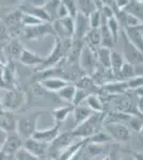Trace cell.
Wrapping results in <instances>:
<instances>
[{
  "label": "cell",
  "instance_id": "1",
  "mask_svg": "<svg viewBox=\"0 0 143 160\" xmlns=\"http://www.w3.org/2000/svg\"><path fill=\"white\" fill-rule=\"evenodd\" d=\"M106 117V112L103 113H93L85 122L80 124L79 126H76L72 130V133L75 138L88 139L96 132L101 130V127L104 126V120Z\"/></svg>",
  "mask_w": 143,
  "mask_h": 160
},
{
  "label": "cell",
  "instance_id": "2",
  "mask_svg": "<svg viewBox=\"0 0 143 160\" xmlns=\"http://www.w3.org/2000/svg\"><path fill=\"white\" fill-rule=\"evenodd\" d=\"M47 111H34L29 114L22 117L17 120L16 123V133L20 137L23 141L32 138L33 133L38 130V122L41 115L45 114Z\"/></svg>",
  "mask_w": 143,
  "mask_h": 160
},
{
  "label": "cell",
  "instance_id": "3",
  "mask_svg": "<svg viewBox=\"0 0 143 160\" xmlns=\"http://www.w3.org/2000/svg\"><path fill=\"white\" fill-rule=\"evenodd\" d=\"M26 100H27V94L18 88L4 90V92L1 94V109L14 112L24 106Z\"/></svg>",
  "mask_w": 143,
  "mask_h": 160
},
{
  "label": "cell",
  "instance_id": "4",
  "mask_svg": "<svg viewBox=\"0 0 143 160\" xmlns=\"http://www.w3.org/2000/svg\"><path fill=\"white\" fill-rule=\"evenodd\" d=\"M22 18H23V12L20 11L19 8H17L16 10H13L12 12L6 13V14L0 17V19L7 26L12 38H16L18 34H22L23 29H24Z\"/></svg>",
  "mask_w": 143,
  "mask_h": 160
},
{
  "label": "cell",
  "instance_id": "5",
  "mask_svg": "<svg viewBox=\"0 0 143 160\" xmlns=\"http://www.w3.org/2000/svg\"><path fill=\"white\" fill-rule=\"evenodd\" d=\"M74 139H75V137L73 136L72 130L59 133V136L49 144L47 156L57 160L58 156L64 151V149L67 148L71 144L74 143V142H73Z\"/></svg>",
  "mask_w": 143,
  "mask_h": 160
},
{
  "label": "cell",
  "instance_id": "6",
  "mask_svg": "<svg viewBox=\"0 0 143 160\" xmlns=\"http://www.w3.org/2000/svg\"><path fill=\"white\" fill-rule=\"evenodd\" d=\"M22 35L28 41H40L48 35H54L56 38V33H54L51 22H43V24L34 26V27L24 28Z\"/></svg>",
  "mask_w": 143,
  "mask_h": 160
},
{
  "label": "cell",
  "instance_id": "7",
  "mask_svg": "<svg viewBox=\"0 0 143 160\" xmlns=\"http://www.w3.org/2000/svg\"><path fill=\"white\" fill-rule=\"evenodd\" d=\"M56 33V38L60 40H72L75 34V19L67 16L61 19H56L51 22Z\"/></svg>",
  "mask_w": 143,
  "mask_h": 160
},
{
  "label": "cell",
  "instance_id": "8",
  "mask_svg": "<svg viewBox=\"0 0 143 160\" xmlns=\"http://www.w3.org/2000/svg\"><path fill=\"white\" fill-rule=\"evenodd\" d=\"M123 37V58H125V62L136 66L143 64V52L137 49L126 38L124 32L122 33Z\"/></svg>",
  "mask_w": 143,
  "mask_h": 160
},
{
  "label": "cell",
  "instance_id": "9",
  "mask_svg": "<svg viewBox=\"0 0 143 160\" xmlns=\"http://www.w3.org/2000/svg\"><path fill=\"white\" fill-rule=\"evenodd\" d=\"M104 128H105L106 132L112 138L113 141H118V142L127 141L131 137L130 129H129L128 126H126L125 124H121V123L105 124Z\"/></svg>",
  "mask_w": 143,
  "mask_h": 160
},
{
  "label": "cell",
  "instance_id": "10",
  "mask_svg": "<svg viewBox=\"0 0 143 160\" xmlns=\"http://www.w3.org/2000/svg\"><path fill=\"white\" fill-rule=\"evenodd\" d=\"M79 60L80 68L84 72H87L88 74L93 75L96 72V69H97V60H96L95 52L91 50L85 44L81 50V53H80Z\"/></svg>",
  "mask_w": 143,
  "mask_h": 160
},
{
  "label": "cell",
  "instance_id": "11",
  "mask_svg": "<svg viewBox=\"0 0 143 160\" xmlns=\"http://www.w3.org/2000/svg\"><path fill=\"white\" fill-rule=\"evenodd\" d=\"M23 143L24 141L20 139V137L16 132H9L3 145H2L1 151L13 159L17 152L23 148Z\"/></svg>",
  "mask_w": 143,
  "mask_h": 160
},
{
  "label": "cell",
  "instance_id": "12",
  "mask_svg": "<svg viewBox=\"0 0 143 160\" xmlns=\"http://www.w3.org/2000/svg\"><path fill=\"white\" fill-rule=\"evenodd\" d=\"M22 4H19V9L24 14H29L36 17L44 22H51L50 16L47 14V12L44 10L43 7H36L33 6L30 1H22Z\"/></svg>",
  "mask_w": 143,
  "mask_h": 160
},
{
  "label": "cell",
  "instance_id": "13",
  "mask_svg": "<svg viewBox=\"0 0 143 160\" xmlns=\"http://www.w3.org/2000/svg\"><path fill=\"white\" fill-rule=\"evenodd\" d=\"M23 148H24L27 152H29L30 154L34 155V156H36L38 158L42 159L44 157L47 156L49 144L43 143V142L34 140L33 138H30V139H27V140L24 141Z\"/></svg>",
  "mask_w": 143,
  "mask_h": 160
},
{
  "label": "cell",
  "instance_id": "14",
  "mask_svg": "<svg viewBox=\"0 0 143 160\" xmlns=\"http://www.w3.org/2000/svg\"><path fill=\"white\" fill-rule=\"evenodd\" d=\"M60 127H61V124L54 123L51 127L46 128V129H42V130L38 129L34 133H33L32 138L34 139V140L43 142V143L50 144L51 142L59 136Z\"/></svg>",
  "mask_w": 143,
  "mask_h": 160
},
{
  "label": "cell",
  "instance_id": "15",
  "mask_svg": "<svg viewBox=\"0 0 143 160\" xmlns=\"http://www.w3.org/2000/svg\"><path fill=\"white\" fill-rule=\"evenodd\" d=\"M44 59L45 57H42L38 53L34 52V51L27 49V48H24L19 56V61L23 65L25 66H36V68H40L41 65L43 64Z\"/></svg>",
  "mask_w": 143,
  "mask_h": 160
},
{
  "label": "cell",
  "instance_id": "16",
  "mask_svg": "<svg viewBox=\"0 0 143 160\" xmlns=\"http://www.w3.org/2000/svg\"><path fill=\"white\" fill-rule=\"evenodd\" d=\"M17 120L14 115V112L0 109V128L9 132H16Z\"/></svg>",
  "mask_w": 143,
  "mask_h": 160
},
{
  "label": "cell",
  "instance_id": "17",
  "mask_svg": "<svg viewBox=\"0 0 143 160\" xmlns=\"http://www.w3.org/2000/svg\"><path fill=\"white\" fill-rule=\"evenodd\" d=\"M38 83L43 87V89L47 92L51 93H58L60 90L63 89L64 87L69 84L66 80H64L61 77H48L43 80H41Z\"/></svg>",
  "mask_w": 143,
  "mask_h": 160
},
{
  "label": "cell",
  "instance_id": "18",
  "mask_svg": "<svg viewBox=\"0 0 143 160\" xmlns=\"http://www.w3.org/2000/svg\"><path fill=\"white\" fill-rule=\"evenodd\" d=\"M90 31L89 17L78 13L76 18H75V34L74 38L84 40L87 33Z\"/></svg>",
  "mask_w": 143,
  "mask_h": 160
},
{
  "label": "cell",
  "instance_id": "19",
  "mask_svg": "<svg viewBox=\"0 0 143 160\" xmlns=\"http://www.w3.org/2000/svg\"><path fill=\"white\" fill-rule=\"evenodd\" d=\"M124 34L127 40L130 42L137 49L143 52V34L139 26L132 28H124Z\"/></svg>",
  "mask_w": 143,
  "mask_h": 160
},
{
  "label": "cell",
  "instance_id": "20",
  "mask_svg": "<svg viewBox=\"0 0 143 160\" xmlns=\"http://www.w3.org/2000/svg\"><path fill=\"white\" fill-rule=\"evenodd\" d=\"M101 89L111 95H124L129 91L127 81H120V80L106 82Z\"/></svg>",
  "mask_w": 143,
  "mask_h": 160
},
{
  "label": "cell",
  "instance_id": "21",
  "mask_svg": "<svg viewBox=\"0 0 143 160\" xmlns=\"http://www.w3.org/2000/svg\"><path fill=\"white\" fill-rule=\"evenodd\" d=\"M4 47V56L9 57V60H13L14 58L19 59V56L22 53L23 49H24V46H23L22 42L18 40L17 38H13L10 40V42L6 44L3 46Z\"/></svg>",
  "mask_w": 143,
  "mask_h": 160
},
{
  "label": "cell",
  "instance_id": "22",
  "mask_svg": "<svg viewBox=\"0 0 143 160\" xmlns=\"http://www.w3.org/2000/svg\"><path fill=\"white\" fill-rule=\"evenodd\" d=\"M84 44L90 48L92 51H95L101 46V38H100V31L98 29H90L84 38Z\"/></svg>",
  "mask_w": 143,
  "mask_h": 160
},
{
  "label": "cell",
  "instance_id": "23",
  "mask_svg": "<svg viewBox=\"0 0 143 160\" xmlns=\"http://www.w3.org/2000/svg\"><path fill=\"white\" fill-rule=\"evenodd\" d=\"M87 144V139L79 141V142H75V143L71 144L67 148L64 149L61 154L58 156L57 160H69L76 155L78 152L81 151L84 148V146Z\"/></svg>",
  "mask_w": 143,
  "mask_h": 160
},
{
  "label": "cell",
  "instance_id": "24",
  "mask_svg": "<svg viewBox=\"0 0 143 160\" xmlns=\"http://www.w3.org/2000/svg\"><path fill=\"white\" fill-rule=\"evenodd\" d=\"M100 38H101L100 47H106V48L111 49V47H112L115 43H114L112 35H111L110 31H109L107 27V19L104 16H101V24L100 27Z\"/></svg>",
  "mask_w": 143,
  "mask_h": 160
},
{
  "label": "cell",
  "instance_id": "25",
  "mask_svg": "<svg viewBox=\"0 0 143 160\" xmlns=\"http://www.w3.org/2000/svg\"><path fill=\"white\" fill-rule=\"evenodd\" d=\"M93 111L90 110L87 106L80 105L77 106V107L74 108V111H73L72 114L74 115V122H75V127L76 126H79L80 124H82L84 122L89 118L91 115L93 114Z\"/></svg>",
  "mask_w": 143,
  "mask_h": 160
},
{
  "label": "cell",
  "instance_id": "26",
  "mask_svg": "<svg viewBox=\"0 0 143 160\" xmlns=\"http://www.w3.org/2000/svg\"><path fill=\"white\" fill-rule=\"evenodd\" d=\"M87 107L92 110L94 113H103L105 112V104L100 95L90 94L84 100Z\"/></svg>",
  "mask_w": 143,
  "mask_h": 160
},
{
  "label": "cell",
  "instance_id": "27",
  "mask_svg": "<svg viewBox=\"0 0 143 160\" xmlns=\"http://www.w3.org/2000/svg\"><path fill=\"white\" fill-rule=\"evenodd\" d=\"M97 63L100 64L101 68L105 71L110 72V59H111V49L106 47H100L95 51Z\"/></svg>",
  "mask_w": 143,
  "mask_h": 160
},
{
  "label": "cell",
  "instance_id": "28",
  "mask_svg": "<svg viewBox=\"0 0 143 160\" xmlns=\"http://www.w3.org/2000/svg\"><path fill=\"white\" fill-rule=\"evenodd\" d=\"M74 106L69 104L66 106H63V107H58L54 108V109L51 111V114H53V118L56 123L61 124L62 122L66 120L67 118L69 117V114H72L73 111H74Z\"/></svg>",
  "mask_w": 143,
  "mask_h": 160
},
{
  "label": "cell",
  "instance_id": "29",
  "mask_svg": "<svg viewBox=\"0 0 143 160\" xmlns=\"http://www.w3.org/2000/svg\"><path fill=\"white\" fill-rule=\"evenodd\" d=\"M123 10L143 22V1H137V0L128 1V4Z\"/></svg>",
  "mask_w": 143,
  "mask_h": 160
},
{
  "label": "cell",
  "instance_id": "30",
  "mask_svg": "<svg viewBox=\"0 0 143 160\" xmlns=\"http://www.w3.org/2000/svg\"><path fill=\"white\" fill-rule=\"evenodd\" d=\"M125 61H124L123 56L118 51L111 50V59H110V72L112 73L113 77L115 78V76L120 73L122 66L124 65Z\"/></svg>",
  "mask_w": 143,
  "mask_h": 160
},
{
  "label": "cell",
  "instance_id": "31",
  "mask_svg": "<svg viewBox=\"0 0 143 160\" xmlns=\"http://www.w3.org/2000/svg\"><path fill=\"white\" fill-rule=\"evenodd\" d=\"M76 90H77V88L75 84L69 83L67 86L64 87L63 89L60 90V91L57 93V95H58V97L61 100H64V102H66L72 105L73 100H74V97H75Z\"/></svg>",
  "mask_w": 143,
  "mask_h": 160
},
{
  "label": "cell",
  "instance_id": "32",
  "mask_svg": "<svg viewBox=\"0 0 143 160\" xmlns=\"http://www.w3.org/2000/svg\"><path fill=\"white\" fill-rule=\"evenodd\" d=\"M77 3V9L78 13L84 15V16L89 17L93 12H95L96 7L94 1H91V0H80V1H76Z\"/></svg>",
  "mask_w": 143,
  "mask_h": 160
},
{
  "label": "cell",
  "instance_id": "33",
  "mask_svg": "<svg viewBox=\"0 0 143 160\" xmlns=\"http://www.w3.org/2000/svg\"><path fill=\"white\" fill-rule=\"evenodd\" d=\"M134 77H136L134 65H131V64L125 62V63H124V65L122 66L120 73L116 75L114 79L120 80V81H127V80L134 78Z\"/></svg>",
  "mask_w": 143,
  "mask_h": 160
},
{
  "label": "cell",
  "instance_id": "34",
  "mask_svg": "<svg viewBox=\"0 0 143 160\" xmlns=\"http://www.w3.org/2000/svg\"><path fill=\"white\" fill-rule=\"evenodd\" d=\"M88 143H93V144H108L111 142H114L110 136L108 135L106 131H98L95 135L87 139Z\"/></svg>",
  "mask_w": 143,
  "mask_h": 160
},
{
  "label": "cell",
  "instance_id": "35",
  "mask_svg": "<svg viewBox=\"0 0 143 160\" xmlns=\"http://www.w3.org/2000/svg\"><path fill=\"white\" fill-rule=\"evenodd\" d=\"M107 27H108L109 31H110L111 35H112L114 43H116V42H118V40H119L120 32H121V30H120V28H121V27H120L118 20L114 18V16L111 17V18L107 19Z\"/></svg>",
  "mask_w": 143,
  "mask_h": 160
},
{
  "label": "cell",
  "instance_id": "36",
  "mask_svg": "<svg viewBox=\"0 0 143 160\" xmlns=\"http://www.w3.org/2000/svg\"><path fill=\"white\" fill-rule=\"evenodd\" d=\"M61 1H46L45 4H44V10L47 12V14L50 16L51 18V22L54 20H56V17H57V9H58L59 4Z\"/></svg>",
  "mask_w": 143,
  "mask_h": 160
},
{
  "label": "cell",
  "instance_id": "37",
  "mask_svg": "<svg viewBox=\"0 0 143 160\" xmlns=\"http://www.w3.org/2000/svg\"><path fill=\"white\" fill-rule=\"evenodd\" d=\"M22 22H23L24 28H27V27H34V26H38V25L43 24L44 22L40 20L38 18H36V17H34V16H32V15L24 14V13H23Z\"/></svg>",
  "mask_w": 143,
  "mask_h": 160
},
{
  "label": "cell",
  "instance_id": "38",
  "mask_svg": "<svg viewBox=\"0 0 143 160\" xmlns=\"http://www.w3.org/2000/svg\"><path fill=\"white\" fill-rule=\"evenodd\" d=\"M11 34H10L9 30H8L7 26L4 25V22L0 19V45L4 46L8 44L11 40Z\"/></svg>",
  "mask_w": 143,
  "mask_h": 160
},
{
  "label": "cell",
  "instance_id": "39",
  "mask_svg": "<svg viewBox=\"0 0 143 160\" xmlns=\"http://www.w3.org/2000/svg\"><path fill=\"white\" fill-rule=\"evenodd\" d=\"M90 95L89 92L84 91V90H81V89H77L76 90V93H75V97H74V100H73L72 105L74 107H77V106H80L82 105V102H84L85 98Z\"/></svg>",
  "mask_w": 143,
  "mask_h": 160
},
{
  "label": "cell",
  "instance_id": "40",
  "mask_svg": "<svg viewBox=\"0 0 143 160\" xmlns=\"http://www.w3.org/2000/svg\"><path fill=\"white\" fill-rule=\"evenodd\" d=\"M89 24H90V29H98L100 27L101 24V14L100 11L96 10L95 12H93L92 14L89 16Z\"/></svg>",
  "mask_w": 143,
  "mask_h": 160
},
{
  "label": "cell",
  "instance_id": "41",
  "mask_svg": "<svg viewBox=\"0 0 143 160\" xmlns=\"http://www.w3.org/2000/svg\"><path fill=\"white\" fill-rule=\"evenodd\" d=\"M15 160H41L40 158H38L34 155L30 154L29 152H27L24 148H22L19 151L17 152L15 155Z\"/></svg>",
  "mask_w": 143,
  "mask_h": 160
},
{
  "label": "cell",
  "instance_id": "42",
  "mask_svg": "<svg viewBox=\"0 0 143 160\" xmlns=\"http://www.w3.org/2000/svg\"><path fill=\"white\" fill-rule=\"evenodd\" d=\"M64 6L66 7L67 12H69V16L72 18H76L77 14H78V9H77V3L76 1H73V0H66L63 1Z\"/></svg>",
  "mask_w": 143,
  "mask_h": 160
},
{
  "label": "cell",
  "instance_id": "43",
  "mask_svg": "<svg viewBox=\"0 0 143 160\" xmlns=\"http://www.w3.org/2000/svg\"><path fill=\"white\" fill-rule=\"evenodd\" d=\"M127 126H128L129 129H132L135 131L140 132V130H141V128L143 126V122L139 117H131L128 124H127Z\"/></svg>",
  "mask_w": 143,
  "mask_h": 160
},
{
  "label": "cell",
  "instance_id": "44",
  "mask_svg": "<svg viewBox=\"0 0 143 160\" xmlns=\"http://www.w3.org/2000/svg\"><path fill=\"white\" fill-rule=\"evenodd\" d=\"M127 84H128L129 90H136L138 88L143 87V76H136L134 78L127 80Z\"/></svg>",
  "mask_w": 143,
  "mask_h": 160
},
{
  "label": "cell",
  "instance_id": "45",
  "mask_svg": "<svg viewBox=\"0 0 143 160\" xmlns=\"http://www.w3.org/2000/svg\"><path fill=\"white\" fill-rule=\"evenodd\" d=\"M69 16V12H67V9L66 7L64 6L63 1L60 2L58 9H57V19H61V18H64V17H67Z\"/></svg>",
  "mask_w": 143,
  "mask_h": 160
},
{
  "label": "cell",
  "instance_id": "46",
  "mask_svg": "<svg viewBox=\"0 0 143 160\" xmlns=\"http://www.w3.org/2000/svg\"><path fill=\"white\" fill-rule=\"evenodd\" d=\"M136 107H137L138 113L140 114V117L143 118V97H138Z\"/></svg>",
  "mask_w": 143,
  "mask_h": 160
},
{
  "label": "cell",
  "instance_id": "47",
  "mask_svg": "<svg viewBox=\"0 0 143 160\" xmlns=\"http://www.w3.org/2000/svg\"><path fill=\"white\" fill-rule=\"evenodd\" d=\"M7 136H8V132H7V131L2 130L1 128H0V151H1L2 145H3L4 141H6Z\"/></svg>",
  "mask_w": 143,
  "mask_h": 160
},
{
  "label": "cell",
  "instance_id": "48",
  "mask_svg": "<svg viewBox=\"0 0 143 160\" xmlns=\"http://www.w3.org/2000/svg\"><path fill=\"white\" fill-rule=\"evenodd\" d=\"M132 157H134V160H143V153H141V152H134Z\"/></svg>",
  "mask_w": 143,
  "mask_h": 160
},
{
  "label": "cell",
  "instance_id": "49",
  "mask_svg": "<svg viewBox=\"0 0 143 160\" xmlns=\"http://www.w3.org/2000/svg\"><path fill=\"white\" fill-rule=\"evenodd\" d=\"M134 94L137 95V97H143V87L142 88H138V89L134 90Z\"/></svg>",
  "mask_w": 143,
  "mask_h": 160
},
{
  "label": "cell",
  "instance_id": "50",
  "mask_svg": "<svg viewBox=\"0 0 143 160\" xmlns=\"http://www.w3.org/2000/svg\"><path fill=\"white\" fill-rule=\"evenodd\" d=\"M0 160H12V158H10L6 153H3L2 151H0Z\"/></svg>",
  "mask_w": 143,
  "mask_h": 160
},
{
  "label": "cell",
  "instance_id": "51",
  "mask_svg": "<svg viewBox=\"0 0 143 160\" xmlns=\"http://www.w3.org/2000/svg\"><path fill=\"white\" fill-rule=\"evenodd\" d=\"M101 160H110V157H109V155H106V156L104 157V158L101 159Z\"/></svg>",
  "mask_w": 143,
  "mask_h": 160
},
{
  "label": "cell",
  "instance_id": "52",
  "mask_svg": "<svg viewBox=\"0 0 143 160\" xmlns=\"http://www.w3.org/2000/svg\"><path fill=\"white\" fill-rule=\"evenodd\" d=\"M139 28H140V30H141V32H142V34H143V22L139 26Z\"/></svg>",
  "mask_w": 143,
  "mask_h": 160
},
{
  "label": "cell",
  "instance_id": "53",
  "mask_svg": "<svg viewBox=\"0 0 143 160\" xmlns=\"http://www.w3.org/2000/svg\"><path fill=\"white\" fill-rule=\"evenodd\" d=\"M0 109H1V92H0Z\"/></svg>",
  "mask_w": 143,
  "mask_h": 160
},
{
  "label": "cell",
  "instance_id": "54",
  "mask_svg": "<svg viewBox=\"0 0 143 160\" xmlns=\"http://www.w3.org/2000/svg\"><path fill=\"white\" fill-rule=\"evenodd\" d=\"M140 133L143 136V126H142V128H141V130H140Z\"/></svg>",
  "mask_w": 143,
  "mask_h": 160
},
{
  "label": "cell",
  "instance_id": "55",
  "mask_svg": "<svg viewBox=\"0 0 143 160\" xmlns=\"http://www.w3.org/2000/svg\"><path fill=\"white\" fill-rule=\"evenodd\" d=\"M12 160H13V159H12Z\"/></svg>",
  "mask_w": 143,
  "mask_h": 160
}]
</instances>
